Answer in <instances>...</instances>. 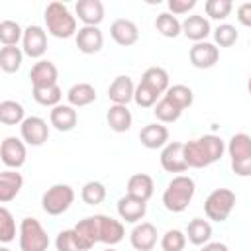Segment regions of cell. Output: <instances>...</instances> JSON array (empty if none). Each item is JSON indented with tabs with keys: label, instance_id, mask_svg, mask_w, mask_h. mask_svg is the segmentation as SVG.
Returning a JSON list of instances; mask_svg holds the SVG:
<instances>
[{
	"label": "cell",
	"instance_id": "6da1fadb",
	"mask_svg": "<svg viewBox=\"0 0 251 251\" xmlns=\"http://www.w3.org/2000/svg\"><path fill=\"white\" fill-rule=\"evenodd\" d=\"M226 145L220 135L206 133L184 143V159L192 169H204L224 157Z\"/></svg>",
	"mask_w": 251,
	"mask_h": 251
},
{
	"label": "cell",
	"instance_id": "7a4b0ae2",
	"mask_svg": "<svg viewBox=\"0 0 251 251\" xmlns=\"http://www.w3.org/2000/svg\"><path fill=\"white\" fill-rule=\"evenodd\" d=\"M194 192H196L194 180L186 175H176L169 180V184L163 192V206L173 214H180L192 202Z\"/></svg>",
	"mask_w": 251,
	"mask_h": 251
},
{
	"label": "cell",
	"instance_id": "3957f363",
	"mask_svg": "<svg viewBox=\"0 0 251 251\" xmlns=\"http://www.w3.org/2000/svg\"><path fill=\"white\" fill-rule=\"evenodd\" d=\"M43 18H45L47 31L57 39H69L78 31L76 16H73L63 2H49L43 12Z\"/></svg>",
	"mask_w": 251,
	"mask_h": 251
},
{
	"label": "cell",
	"instance_id": "277c9868",
	"mask_svg": "<svg viewBox=\"0 0 251 251\" xmlns=\"http://www.w3.org/2000/svg\"><path fill=\"white\" fill-rule=\"evenodd\" d=\"M20 251H47L49 235L37 218H24L18 229Z\"/></svg>",
	"mask_w": 251,
	"mask_h": 251
},
{
	"label": "cell",
	"instance_id": "5b68a950",
	"mask_svg": "<svg viewBox=\"0 0 251 251\" xmlns=\"http://www.w3.org/2000/svg\"><path fill=\"white\" fill-rule=\"evenodd\" d=\"M235 192L229 188H216L204 200V214L212 222H226L235 208Z\"/></svg>",
	"mask_w": 251,
	"mask_h": 251
},
{
	"label": "cell",
	"instance_id": "8992f818",
	"mask_svg": "<svg viewBox=\"0 0 251 251\" xmlns=\"http://www.w3.org/2000/svg\"><path fill=\"white\" fill-rule=\"evenodd\" d=\"M75 202V190L69 184H53L41 196V208L49 216L65 214Z\"/></svg>",
	"mask_w": 251,
	"mask_h": 251
},
{
	"label": "cell",
	"instance_id": "52a82bcc",
	"mask_svg": "<svg viewBox=\"0 0 251 251\" xmlns=\"http://www.w3.org/2000/svg\"><path fill=\"white\" fill-rule=\"evenodd\" d=\"M22 51L31 59H39L47 51V33L41 25H27L22 37Z\"/></svg>",
	"mask_w": 251,
	"mask_h": 251
},
{
	"label": "cell",
	"instance_id": "ba28073f",
	"mask_svg": "<svg viewBox=\"0 0 251 251\" xmlns=\"http://www.w3.org/2000/svg\"><path fill=\"white\" fill-rule=\"evenodd\" d=\"M20 137L24 139V143L39 147L49 137V126L39 116H27L20 126Z\"/></svg>",
	"mask_w": 251,
	"mask_h": 251
},
{
	"label": "cell",
	"instance_id": "9c48e42d",
	"mask_svg": "<svg viewBox=\"0 0 251 251\" xmlns=\"http://www.w3.org/2000/svg\"><path fill=\"white\" fill-rule=\"evenodd\" d=\"M27 157V149L22 137H4L2 145H0V159L8 169H20L25 163Z\"/></svg>",
	"mask_w": 251,
	"mask_h": 251
},
{
	"label": "cell",
	"instance_id": "30bf717a",
	"mask_svg": "<svg viewBox=\"0 0 251 251\" xmlns=\"http://www.w3.org/2000/svg\"><path fill=\"white\" fill-rule=\"evenodd\" d=\"M161 167L167 173H184L188 163L184 159V143L182 141H169L161 149Z\"/></svg>",
	"mask_w": 251,
	"mask_h": 251
},
{
	"label": "cell",
	"instance_id": "8fae6325",
	"mask_svg": "<svg viewBox=\"0 0 251 251\" xmlns=\"http://www.w3.org/2000/svg\"><path fill=\"white\" fill-rule=\"evenodd\" d=\"M188 59H190V65L196 69H212L220 59V49L216 43L200 41L190 47Z\"/></svg>",
	"mask_w": 251,
	"mask_h": 251
},
{
	"label": "cell",
	"instance_id": "7c38bea8",
	"mask_svg": "<svg viewBox=\"0 0 251 251\" xmlns=\"http://www.w3.org/2000/svg\"><path fill=\"white\" fill-rule=\"evenodd\" d=\"M76 47L84 55H94L104 47V33L96 25H82L75 35Z\"/></svg>",
	"mask_w": 251,
	"mask_h": 251
},
{
	"label": "cell",
	"instance_id": "4fadbf2b",
	"mask_svg": "<svg viewBox=\"0 0 251 251\" xmlns=\"http://www.w3.org/2000/svg\"><path fill=\"white\" fill-rule=\"evenodd\" d=\"M159 233L151 222H139L129 233V243L135 251H151L157 245Z\"/></svg>",
	"mask_w": 251,
	"mask_h": 251
},
{
	"label": "cell",
	"instance_id": "5bb4252c",
	"mask_svg": "<svg viewBox=\"0 0 251 251\" xmlns=\"http://www.w3.org/2000/svg\"><path fill=\"white\" fill-rule=\"evenodd\" d=\"M116 210H118V216L120 220L127 222V224H139L143 218H145V212H147V202L139 200V198H133L129 194L122 196L116 204Z\"/></svg>",
	"mask_w": 251,
	"mask_h": 251
},
{
	"label": "cell",
	"instance_id": "9a60e30c",
	"mask_svg": "<svg viewBox=\"0 0 251 251\" xmlns=\"http://www.w3.org/2000/svg\"><path fill=\"white\" fill-rule=\"evenodd\" d=\"M75 231H76V235L80 239L82 249L84 251L92 249L100 241V214L78 220V224L75 226Z\"/></svg>",
	"mask_w": 251,
	"mask_h": 251
},
{
	"label": "cell",
	"instance_id": "2e32d148",
	"mask_svg": "<svg viewBox=\"0 0 251 251\" xmlns=\"http://www.w3.org/2000/svg\"><path fill=\"white\" fill-rule=\"evenodd\" d=\"M110 35L112 39L122 45V47H129V45H135L137 39H139V29L135 25V22L127 20V18H118L112 22L110 25Z\"/></svg>",
	"mask_w": 251,
	"mask_h": 251
},
{
	"label": "cell",
	"instance_id": "e0dca14e",
	"mask_svg": "<svg viewBox=\"0 0 251 251\" xmlns=\"http://www.w3.org/2000/svg\"><path fill=\"white\" fill-rule=\"evenodd\" d=\"M135 94V84L131 80V76L127 75H120L112 80V84L108 86V98L112 104H120V106H127L133 100Z\"/></svg>",
	"mask_w": 251,
	"mask_h": 251
},
{
	"label": "cell",
	"instance_id": "ac0fdd59",
	"mask_svg": "<svg viewBox=\"0 0 251 251\" xmlns=\"http://www.w3.org/2000/svg\"><path fill=\"white\" fill-rule=\"evenodd\" d=\"M139 141L147 149H163L169 143V129L161 122L147 124L139 131Z\"/></svg>",
	"mask_w": 251,
	"mask_h": 251
},
{
	"label": "cell",
	"instance_id": "d6986e66",
	"mask_svg": "<svg viewBox=\"0 0 251 251\" xmlns=\"http://www.w3.org/2000/svg\"><path fill=\"white\" fill-rule=\"evenodd\" d=\"M182 33L190 41L200 43V41H206V37L212 33V25H210L208 18H204L200 14H190L182 22Z\"/></svg>",
	"mask_w": 251,
	"mask_h": 251
},
{
	"label": "cell",
	"instance_id": "ffe728a7",
	"mask_svg": "<svg viewBox=\"0 0 251 251\" xmlns=\"http://www.w3.org/2000/svg\"><path fill=\"white\" fill-rule=\"evenodd\" d=\"M57 78H59V69L53 61H47V59L37 61L29 71L31 86H51V84H57Z\"/></svg>",
	"mask_w": 251,
	"mask_h": 251
},
{
	"label": "cell",
	"instance_id": "44dd1931",
	"mask_svg": "<svg viewBox=\"0 0 251 251\" xmlns=\"http://www.w3.org/2000/svg\"><path fill=\"white\" fill-rule=\"evenodd\" d=\"M24 186V176L16 169H6L0 173V202L8 204L14 200Z\"/></svg>",
	"mask_w": 251,
	"mask_h": 251
},
{
	"label": "cell",
	"instance_id": "7402d4cb",
	"mask_svg": "<svg viewBox=\"0 0 251 251\" xmlns=\"http://www.w3.org/2000/svg\"><path fill=\"white\" fill-rule=\"evenodd\" d=\"M75 10H76L78 20L84 25H96V27L104 20V14H106L104 4L100 0H78Z\"/></svg>",
	"mask_w": 251,
	"mask_h": 251
},
{
	"label": "cell",
	"instance_id": "603a6c76",
	"mask_svg": "<svg viewBox=\"0 0 251 251\" xmlns=\"http://www.w3.org/2000/svg\"><path fill=\"white\" fill-rule=\"evenodd\" d=\"M49 122H51V126H53L57 131H71V129H75V126H76V122H78V114H76V110H75L73 106H69V104H59V106H55V108L51 110Z\"/></svg>",
	"mask_w": 251,
	"mask_h": 251
},
{
	"label": "cell",
	"instance_id": "cb8c5ba5",
	"mask_svg": "<svg viewBox=\"0 0 251 251\" xmlns=\"http://www.w3.org/2000/svg\"><path fill=\"white\" fill-rule=\"evenodd\" d=\"M96 100V88L90 82H76L67 90V102L73 108L90 106Z\"/></svg>",
	"mask_w": 251,
	"mask_h": 251
},
{
	"label": "cell",
	"instance_id": "d4e9b609",
	"mask_svg": "<svg viewBox=\"0 0 251 251\" xmlns=\"http://www.w3.org/2000/svg\"><path fill=\"white\" fill-rule=\"evenodd\" d=\"M106 122L110 126L112 131L116 133H126L129 131L131 124H133V116L129 112L127 106H120V104H112L108 114H106Z\"/></svg>",
	"mask_w": 251,
	"mask_h": 251
},
{
	"label": "cell",
	"instance_id": "484cf974",
	"mask_svg": "<svg viewBox=\"0 0 251 251\" xmlns=\"http://www.w3.org/2000/svg\"><path fill=\"white\" fill-rule=\"evenodd\" d=\"M155 192V182L149 175L145 173H135L129 176L127 180V194L133 198H139L143 202H147Z\"/></svg>",
	"mask_w": 251,
	"mask_h": 251
},
{
	"label": "cell",
	"instance_id": "4316f807",
	"mask_svg": "<svg viewBox=\"0 0 251 251\" xmlns=\"http://www.w3.org/2000/svg\"><path fill=\"white\" fill-rule=\"evenodd\" d=\"M124 235H126V229L120 220L100 214V241L102 243L112 247V245L120 243L124 239Z\"/></svg>",
	"mask_w": 251,
	"mask_h": 251
},
{
	"label": "cell",
	"instance_id": "83f0119b",
	"mask_svg": "<svg viewBox=\"0 0 251 251\" xmlns=\"http://www.w3.org/2000/svg\"><path fill=\"white\" fill-rule=\"evenodd\" d=\"M184 233L192 245H206L212 239V224L204 218H192L188 222Z\"/></svg>",
	"mask_w": 251,
	"mask_h": 251
},
{
	"label": "cell",
	"instance_id": "f1b7e54d",
	"mask_svg": "<svg viewBox=\"0 0 251 251\" xmlns=\"http://www.w3.org/2000/svg\"><path fill=\"white\" fill-rule=\"evenodd\" d=\"M31 96L39 106L45 108H55L61 104L63 100V90L59 84H51V86H31Z\"/></svg>",
	"mask_w": 251,
	"mask_h": 251
},
{
	"label": "cell",
	"instance_id": "f546056e",
	"mask_svg": "<svg viewBox=\"0 0 251 251\" xmlns=\"http://www.w3.org/2000/svg\"><path fill=\"white\" fill-rule=\"evenodd\" d=\"M227 153H229V159L231 163H237L241 159H247L251 157V135L247 133H233L229 143H227Z\"/></svg>",
	"mask_w": 251,
	"mask_h": 251
},
{
	"label": "cell",
	"instance_id": "4dcf8cb0",
	"mask_svg": "<svg viewBox=\"0 0 251 251\" xmlns=\"http://www.w3.org/2000/svg\"><path fill=\"white\" fill-rule=\"evenodd\" d=\"M25 120V110L16 100H2L0 102V122L4 126H22Z\"/></svg>",
	"mask_w": 251,
	"mask_h": 251
},
{
	"label": "cell",
	"instance_id": "1f68e13d",
	"mask_svg": "<svg viewBox=\"0 0 251 251\" xmlns=\"http://www.w3.org/2000/svg\"><path fill=\"white\" fill-rule=\"evenodd\" d=\"M155 29L169 39H175L182 33V22H178L176 16H173L171 12H163L155 18Z\"/></svg>",
	"mask_w": 251,
	"mask_h": 251
},
{
	"label": "cell",
	"instance_id": "d6a6232c",
	"mask_svg": "<svg viewBox=\"0 0 251 251\" xmlns=\"http://www.w3.org/2000/svg\"><path fill=\"white\" fill-rule=\"evenodd\" d=\"M24 51L18 45H4L0 49V69L4 73H16L22 67Z\"/></svg>",
	"mask_w": 251,
	"mask_h": 251
},
{
	"label": "cell",
	"instance_id": "836d02e7",
	"mask_svg": "<svg viewBox=\"0 0 251 251\" xmlns=\"http://www.w3.org/2000/svg\"><path fill=\"white\" fill-rule=\"evenodd\" d=\"M141 82H145L147 86L155 88L159 94H165L169 90V73L163 67H149L145 69V73L141 75Z\"/></svg>",
	"mask_w": 251,
	"mask_h": 251
},
{
	"label": "cell",
	"instance_id": "e575fe53",
	"mask_svg": "<svg viewBox=\"0 0 251 251\" xmlns=\"http://www.w3.org/2000/svg\"><path fill=\"white\" fill-rule=\"evenodd\" d=\"M163 96H165L167 100H171L176 108H180L182 112H184L186 108H190L192 102H194L192 88L186 86V84H173V86H169V90H167Z\"/></svg>",
	"mask_w": 251,
	"mask_h": 251
},
{
	"label": "cell",
	"instance_id": "d590c367",
	"mask_svg": "<svg viewBox=\"0 0 251 251\" xmlns=\"http://www.w3.org/2000/svg\"><path fill=\"white\" fill-rule=\"evenodd\" d=\"M153 114H155V118L161 122V124H173V122H176L180 116H182V110L180 108H176L171 100H167L165 96H161V100L155 104V108H153Z\"/></svg>",
	"mask_w": 251,
	"mask_h": 251
},
{
	"label": "cell",
	"instance_id": "8d00e7d4",
	"mask_svg": "<svg viewBox=\"0 0 251 251\" xmlns=\"http://www.w3.org/2000/svg\"><path fill=\"white\" fill-rule=\"evenodd\" d=\"M80 198L88 206H98L106 200V186L100 180H88L80 190Z\"/></svg>",
	"mask_w": 251,
	"mask_h": 251
},
{
	"label": "cell",
	"instance_id": "74e56055",
	"mask_svg": "<svg viewBox=\"0 0 251 251\" xmlns=\"http://www.w3.org/2000/svg\"><path fill=\"white\" fill-rule=\"evenodd\" d=\"M163 94H159L155 88L147 86L145 82L139 80V84H135V94H133V102L139 108H155V104L161 100Z\"/></svg>",
	"mask_w": 251,
	"mask_h": 251
},
{
	"label": "cell",
	"instance_id": "f35d334b",
	"mask_svg": "<svg viewBox=\"0 0 251 251\" xmlns=\"http://www.w3.org/2000/svg\"><path fill=\"white\" fill-rule=\"evenodd\" d=\"M22 37H24V29L18 22H14V20L0 22V41L4 45H18V41H22Z\"/></svg>",
	"mask_w": 251,
	"mask_h": 251
},
{
	"label": "cell",
	"instance_id": "ab89813d",
	"mask_svg": "<svg viewBox=\"0 0 251 251\" xmlns=\"http://www.w3.org/2000/svg\"><path fill=\"white\" fill-rule=\"evenodd\" d=\"M55 247H57V251H84L75 227L59 231L55 237Z\"/></svg>",
	"mask_w": 251,
	"mask_h": 251
},
{
	"label": "cell",
	"instance_id": "60d3db41",
	"mask_svg": "<svg viewBox=\"0 0 251 251\" xmlns=\"http://www.w3.org/2000/svg\"><path fill=\"white\" fill-rule=\"evenodd\" d=\"M14 239H16V220L12 212L6 206H2L0 208V241L6 245Z\"/></svg>",
	"mask_w": 251,
	"mask_h": 251
},
{
	"label": "cell",
	"instance_id": "b9f144b4",
	"mask_svg": "<svg viewBox=\"0 0 251 251\" xmlns=\"http://www.w3.org/2000/svg\"><path fill=\"white\" fill-rule=\"evenodd\" d=\"M186 233L180 229H167L161 235V249L163 251H182L186 245Z\"/></svg>",
	"mask_w": 251,
	"mask_h": 251
},
{
	"label": "cell",
	"instance_id": "7bdbcfd3",
	"mask_svg": "<svg viewBox=\"0 0 251 251\" xmlns=\"http://www.w3.org/2000/svg\"><path fill=\"white\" fill-rule=\"evenodd\" d=\"M212 33H214V43L220 47H231L239 37L235 25L231 24H220Z\"/></svg>",
	"mask_w": 251,
	"mask_h": 251
},
{
	"label": "cell",
	"instance_id": "ee69618b",
	"mask_svg": "<svg viewBox=\"0 0 251 251\" xmlns=\"http://www.w3.org/2000/svg\"><path fill=\"white\" fill-rule=\"evenodd\" d=\"M204 10L208 18L212 20H226L233 10V2L231 0H208L204 4Z\"/></svg>",
	"mask_w": 251,
	"mask_h": 251
},
{
	"label": "cell",
	"instance_id": "f6af8a7d",
	"mask_svg": "<svg viewBox=\"0 0 251 251\" xmlns=\"http://www.w3.org/2000/svg\"><path fill=\"white\" fill-rule=\"evenodd\" d=\"M167 6L173 16H182V14H188L196 6V0H169Z\"/></svg>",
	"mask_w": 251,
	"mask_h": 251
},
{
	"label": "cell",
	"instance_id": "bcb514c9",
	"mask_svg": "<svg viewBox=\"0 0 251 251\" xmlns=\"http://www.w3.org/2000/svg\"><path fill=\"white\" fill-rule=\"evenodd\" d=\"M237 20L243 27H251V2H243L237 6Z\"/></svg>",
	"mask_w": 251,
	"mask_h": 251
},
{
	"label": "cell",
	"instance_id": "7dc6e473",
	"mask_svg": "<svg viewBox=\"0 0 251 251\" xmlns=\"http://www.w3.org/2000/svg\"><path fill=\"white\" fill-rule=\"evenodd\" d=\"M231 171H233L237 176H251V157L241 159V161H237V163H231Z\"/></svg>",
	"mask_w": 251,
	"mask_h": 251
},
{
	"label": "cell",
	"instance_id": "c3c4849f",
	"mask_svg": "<svg viewBox=\"0 0 251 251\" xmlns=\"http://www.w3.org/2000/svg\"><path fill=\"white\" fill-rule=\"evenodd\" d=\"M200 251H229V247L226 243H222V241H210V243L202 245Z\"/></svg>",
	"mask_w": 251,
	"mask_h": 251
},
{
	"label": "cell",
	"instance_id": "681fc988",
	"mask_svg": "<svg viewBox=\"0 0 251 251\" xmlns=\"http://www.w3.org/2000/svg\"><path fill=\"white\" fill-rule=\"evenodd\" d=\"M247 92H249V96H251V75H249V78H247Z\"/></svg>",
	"mask_w": 251,
	"mask_h": 251
},
{
	"label": "cell",
	"instance_id": "f907efd6",
	"mask_svg": "<svg viewBox=\"0 0 251 251\" xmlns=\"http://www.w3.org/2000/svg\"><path fill=\"white\" fill-rule=\"evenodd\" d=\"M0 251H10V249H8L6 245H2V247H0Z\"/></svg>",
	"mask_w": 251,
	"mask_h": 251
},
{
	"label": "cell",
	"instance_id": "816d5d0a",
	"mask_svg": "<svg viewBox=\"0 0 251 251\" xmlns=\"http://www.w3.org/2000/svg\"><path fill=\"white\" fill-rule=\"evenodd\" d=\"M104 251H116V249H114V247H108V249H104Z\"/></svg>",
	"mask_w": 251,
	"mask_h": 251
},
{
	"label": "cell",
	"instance_id": "f5cc1de1",
	"mask_svg": "<svg viewBox=\"0 0 251 251\" xmlns=\"http://www.w3.org/2000/svg\"><path fill=\"white\" fill-rule=\"evenodd\" d=\"M249 45H251V43H249Z\"/></svg>",
	"mask_w": 251,
	"mask_h": 251
}]
</instances>
